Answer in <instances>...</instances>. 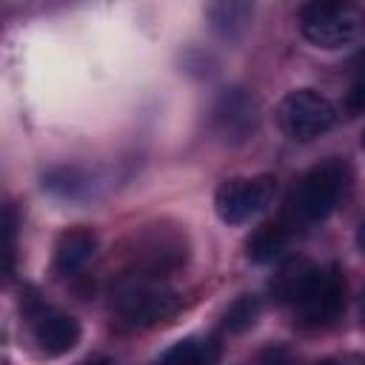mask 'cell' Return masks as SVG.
Wrapping results in <instances>:
<instances>
[{
    "label": "cell",
    "instance_id": "14",
    "mask_svg": "<svg viewBox=\"0 0 365 365\" xmlns=\"http://www.w3.org/2000/svg\"><path fill=\"white\" fill-rule=\"evenodd\" d=\"M257 365H294V356H291V351L285 345H271V348H265L259 354Z\"/></svg>",
    "mask_w": 365,
    "mask_h": 365
},
{
    "label": "cell",
    "instance_id": "5",
    "mask_svg": "<svg viewBox=\"0 0 365 365\" xmlns=\"http://www.w3.org/2000/svg\"><path fill=\"white\" fill-rule=\"evenodd\" d=\"M277 117L285 137L297 143H311L336 123V106L314 88H294L282 97Z\"/></svg>",
    "mask_w": 365,
    "mask_h": 365
},
{
    "label": "cell",
    "instance_id": "6",
    "mask_svg": "<svg viewBox=\"0 0 365 365\" xmlns=\"http://www.w3.org/2000/svg\"><path fill=\"white\" fill-rule=\"evenodd\" d=\"M274 197V177L251 180H225L214 194V211L222 222L240 225L259 214Z\"/></svg>",
    "mask_w": 365,
    "mask_h": 365
},
{
    "label": "cell",
    "instance_id": "10",
    "mask_svg": "<svg viewBox=\"0 0 365 365\" xmlns=\"http://www.w3.org/2000/svg\"><path fill=\"white\" fill-rule=\"evenodd\" d=\"M288 242H291V234H288V228H285L282 222H265V225H259V228L248 237V242H245V257H248L251 262H257V265H265V262L279 259L282 251L288 248Z\"/></svg>",
    "mask_w": 365,
    "mask_h": 365
},
{
    "label": "cell",
    "instance_id": "3",
    "mask_svg": "<svg viewBox=\"0 0 365 365\" xmlns=\"http://www.w3.org/2000/svg\"><path fill=\"white\" fill-rule=\"evenodd\" d=\"M348 185V165L342 160H325L305 171L291 191V208L302 222H322L339 202Z\"/></svg>",
    "mask_w": 365,
    "mask_h": 365
},
{
    "label": "cell",
    "instance_id": "13",
    "mask_svg": "<svg viewBox=\"0 0 365 365\" xmlns=\"http://www.w3.org/2000/svg\"><path fill=\"white\" fill-rule=\"evenodd\" d=\"M259 317V299L251 297V294H242L237 297L228 308H225V317H222V325L231 331V334H242L248 331Z\"/></svg>",
    "mask_w": 365,
    "mask_h": 365
},
{
    "label": "cell",
    "instance_id": "16",
    "mask_svg": "<svg viewBox=\"0 0 365 365\" xmlns=\"http://www.w3.org/2000/svg\"><path fill=\"white\" fill-rule=\"evenodd\" d=\"M348 108L351 111H362L365 108V68L356 74L351 91H348Z\"/></svg>",
    "mask_w": 365,
    "mask_h": 365
},
{
    "label": "cell",
    "instance_id": "19",
    "mask_svg": "<svg viewBox=\"0 0 365 365\" xmlns=\"http://www.w3.org/2000/svg\"><path fill=\"white\" fill-rule=\"evenodd\" d=\"M86 365H108L106 359H94V362H86Z\"/></svg>",
    "mask_w": 365,
    "mask_h": 365
},
{
    "label": "cell",
    "instance_id": "9",
    "mask_svg": "<svg viewBox=\"0 0 365 365\" xmlns=\"http://www.w3.org/2000/svg\"><path fill=\"white\" fill-rule=\"evenodd\" d=\"M97 251V234L88 228H68L60 234L54 245V268L60 274H74L80 271Z\"/></svg>",
    "mask_w": 365,
    "mask_h": 365
},
{
    "label": "cell",
    "instance_id": "15",
    "mask_svg": "<svg viewBox=\"0 0 365 365\" xmlns=\"http://www.w3.org/2000/svg\"><path fill=\"white\" fill-rule=\"evenodd\" d=\"M14 231H17V217L14 208H6V271H11L14 265Z\"/></svg>",
    "mask_w": 365,
    "mask_h": 365
},
{
    "label": "cell",
    "instance_id": "18",
    "mask_svg": "<svg viewBox=\"0 0 365 365\" xmlns=\"http://www.w3.org/2000/svg\"><path fill=\"white\" fill-rule=\"evenodd\" d=\"M314 365H336L334 359H319V362H314Z\"/></svg>",
    "mask_w": 365,
    "mask_h": 365
},
{
    "label": "cell",
    "instance_id": "1",
    "mask_svg": "<svg viewBox=\"0 0 365 365\" xmlns=\"http://www.w3.org/2000/svg\"><path fill=\"white\" fill-rule=\"evenodd\" d=\"M271 288L277 299L288 302L305 325H328L345 305V279L339 268H322L311 259H288Z\"/></svg>",
    "mask_w": 365,
    "mask_h": 365
},
{
    "label": "cell",
    "instance_id": "8",
    "mask_svg": "<svg viewBox=\"0 0 365 365\" xmlns=\"http://www.w3.org/2000/svg\"><path fill=\"white\" fill-rule=\"evenodd\" d=\"M211 123L225 143H234V145L245 143L259 123V108L254 94H248L245 88H225L211 108Z\"/></svg>",
    "mask_w": 365,
    "mask_h": 365
},
{
    "label": "cell",
    "instance_id": "17",
    "mask_svg": "<svg viewBox=\"0 0 365 365\" xmlns=\"http://www.w3.org/2000/svg\"><path fill=\"white\" fill-rule=\"evenodd\" d=\"M356 245H359V251H365V217L356 225Z\"/></svg>",
    "mask_w": 365,
    "mask_h": 365
},
{
    "label": "cell",
    "instance_id": "2",
    "mask_svg": "<svg viewBox=\"0 0 365 365\" xmlns=\"http://www.w3.org/2000/svg\"><path fill=\"white\" fill-rule=\"evenodd\" d=\"M111 308L128 325H157L180 311V294L148 274H125L111 288Z\"/></svg>",
    "mask_w": 365,
    "mask_h": 365
},
{
    "label": "cell",
    "instance_id": "20",
    "mask_svg": "<svg viewBox=\"0 0 365 365\" xmlns=\"http://www.w3.org/2000/svg\"><path fill=\"white\" fill-rule=\"evenodd\" d=\"M362 325H365V297H362Z\"/></svg>",
    "mask_w": 365,
    "mask_h": 365
},
{
    "label": "cell",
    "instance_id": "11",
    "mask_svg": "<svg viewBox=\"0 0 365 365\" xmlns=\"http://www.w3.org/2000/svg\"><path fill=\"white\" fill-rule=\"evenodd\" d=\"M220 359V345L214 339H200V336H185L165 348L154 365H217Z\"/></svg>",
    "mask_w": 365,
    "mask_h": 365
},
{
    "label": "cell",
    "instance_id": "21",
    "mask_svg": "<svg viewBox=\"0 0 365 365\" xmlns=\"http://www.w3.org/2000/svg\"><path fill=\"white\" fill-rule=\"evenodd\" d=\"M362 151H365V131H362Z\"/></svg>",
    "mask_w": 365,
    "mask_h": 365
},
{
    "label": "cell",
    "instance_id": "4",
    "mask_svg": "<svg viewBox=\"0 0 365 365\" xmlns=\"http://www.w3.org/2000/svg\"><path fill=\"white\" fill-rule=\"evenodd\" d=\"M299 31L317 48H342L365 31V14L351 3H308L299 9Z\"/></svg>",
    "mask_w": 365,
    "mask_h": 365
},
{
    "label": "cell",
    "instance_id": "12",
    "mask_svg": "<svg viewBox=\"0 0 365 365\" xmlns=\"http://www.w3.org/2000/svg\"><path fill=\"white\" fill-rule=\"evenodd\" d=\"M251 14H254V6L251 3H237V0H228V3H217L208 9V17L214 23V31L222 34V37H237L245 31V26L251 23Z\"/></svg>",
    "mask_w": 365,
    "mask_h": 365
},
{
    "label": "cell",
    "instance_id": "7",
    "mask_svg": "<svg viewBox=\"0 0 365 365\" xmlns=\"http://www.w3.org/2000/svg\"><path fill=\"white\" fill-rule=\"evenodd\" d=\"M26 317H29L34 342L40 345V351H46L51 356L68 354L80 342V322L66 311H57L40 299H29Z\"/></svg>",
    "mask_w": 365,
    "mask_h": 365
}]
</instances>
